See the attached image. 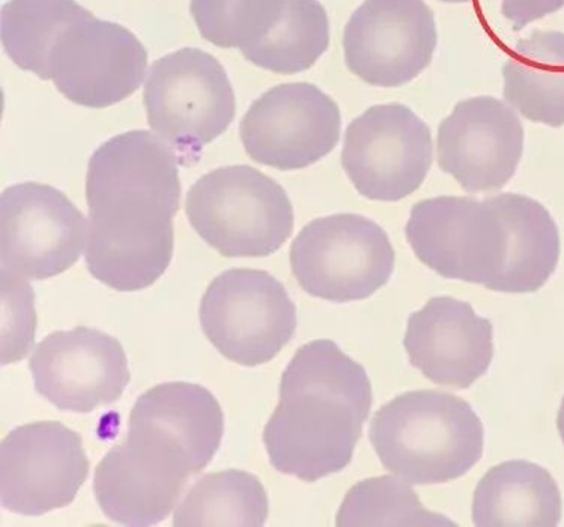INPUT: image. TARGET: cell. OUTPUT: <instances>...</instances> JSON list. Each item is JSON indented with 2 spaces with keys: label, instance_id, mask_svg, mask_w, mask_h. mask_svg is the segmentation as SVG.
<instances>
[{
  "label": "cell",
  "instance_id": "f1b7e54d",
  "mask_svg": "<svg viewBox=\"0 0 564 527\" xmlns=\"http://www.w3.org/2000/svg\"><path fill=\"white\" fill-rule=\"evenodd\" d=\"M557 428L560 438H562L564 443V397L562 400V405H560L558 415H557Z\"/></svg>",
  "mask_w": 564,
  "mask_h": 527
},
{
  "label": "cell",
  "instance_id": "ba28073f",
  "mask_svg": "<svg viewBox=\"0 0 564 527\" xmlns=\"http://www.w3.org/2000/svg\"><path fill=\"white\" fill-rule=\"evenodd\" d=\"M199 317L214 348L245 366L273 361L296 331L294 300L278 278L259 270H229L214 278Z\"/></svg>",
  "mask_w": 564,
  "mask_h": 527
},
{
  "label": "cell",
  "instance_id": "83f0119b",
  "mask_svg": "<svg viewBox=\"0 0 564 527\" xmlns=\"http://www.w3.org/2000/svg\"><path fill=\"white\" fill-rule=\"evenodd\" d=\"M563 7L564 0H501V14L518 32Z\"/></svg>",
  "mask_w": 564,
  "mask_h": 527
},
{
  "label": "cell",
  "instance_id": "ffe728a7",
  "mask_svg": "<svg viewBox=\"0 0 564 527\" xmlns=\"http://www.w3.org/2000/svg\"><path fill=\"white\" fill-rule=\"evenodd\" d=\"M492 200L506 233L503 270L496 292L533 294L545 286L558 265L557 224L545 206L530 197L506 193Z\"/></svg>",
  "mask_w": 564,
  "mask_h": 527
},
{
  "label": "cell",
  "instance_id": "5bb4252c",
  "mask_svg": "<svg viewBox=\"0 0 564 527\" xmlns=\"http://www.w3.org/2000/svg\"><path fill=\"white\" fill-rule=\"evenodd\" d=\"M339 106L311 84L279 85L247 110L240 138L247 155L278 171H299L330 154L340 139Z\"/></svg>",
  "mask_w": 564,
  "mask_h": 527
},
{
  "label": "cell",
  "instance_id": "277c9868",
  "mask_svg": "<svg viewBox=\"0 0 564 527\" xmlns=\"http://www.w3.org/2000/svg\"><path fill=\"white\" fill-rule=\"evenodd\" d=\"M185 213L196 233L229 259L274 254L294 230L285 189L250 166L220 167L202 176L187 193Z\"/></svg>",
  "mask_w": 564,
  "mask_h": 527
},
{
  "label": "cell",
  "instance_id": "7402d4cb",
  "mask_svg": "<svg viewBox=\"0 0 564 527\" xmlns=\"http://www.w3.org/2000/svg\"><path fill=\"white\" fill-rule=\"evenodd\" d=\"M269 494L258 476L229 469L209 473L187 493L174 517L176 527L265 525Z\"/></svg>",
  "mask_w": 564,
  "mask_h": 527
},
{
  "label": "cell",
  "instance_id": "52a82bcc",
  "mask_svg": "<svg viewBox=\"0 0 564 527\" xmlns=\"http://www.w3.org/2000/svg\"><path fill=\"white\" fill-rule=\"evenodd\" d=\"M292 274L306 294L344 304L364 300L393 274V245L377 222L336 213L304 226L292 242Z\"/></svg>",
  "mask_w": 564,
  "mask_h": 527
},
{
  "label": "cell",
  "instance_id": "e0dca14e",
  "mask_svg": "<svg viewBox=\"0 0 564 527\" xmlns=\"http://www.w3.org/2000/svg\"><path fill=\"white\" fill-rule=\"evenodd\" d=\"M438 166L468 193L496 191L512 179L524 151L513 107L492 97L455 106L438 128Z\"/></svg>",
  "mask_w": 564,
  "mask_h": 527
},
{
  "label": "cell",
  "instance_id": "4316f807",
  "mask_svg": "<svg viewBox=\"0 0 564 527\" xmlns=\"http://www.w3.org/2000/svg\"><path fill=\"white\" fill-rule=\"evenodd\" d=\"M34 290L20 275L2 270V364L28 355L36 329Z\"/></svg>",
  "mask_w": 564,
  "mask_h": 527
},
{
  "label": "cell",
  "instance_id": "7c38bea8",
  "mask_svg": "<svg viewBox=\"0 0 564 527\" xmlns=\"http://www.w3.org/2000/svg\"><path fill=\"white\" fill-rule=\"evenodd\" d=\"M86 230L88 220L59 189L12 185L0 199L2 270L39 282L56 277L80 259Z\"/></svg>",
  "mask_w": 564,
  "mask_h": 527
},
{
  "label": "cell",
  "instance_id": "f546056e",
  "mask_svg": "<svg viewBox=\"0 0 564 527\" xmlns=\"http://www.w3.org/2000/svg\"><path fill=\"white\" fill-rule=\"evenodd\" d=\"M442 2L446 3H467L469 0H442Z\"/></svg>",
  "mask_w": 564,
  "mask_h": 527
},
{
  "label": "cell",
  "instance_id": "5b68a950",
  "mask_svg": "<svg viewBox=\"0 0 564 527\" xmlns=\"http://www.w3.org/2000/svg\"><path fill=\"white\" fill-rule=\"evenodd\" d=\"M200 473L184 444L142 419L96 469L94 492L102 513L123 526H154L172 513L185 485Z\"/></svg>",
  "mask_w": 564,
  "mask_h": 527
},
{
  "label": "cell",
  "instance_id": "d6986e66",
  "mask_svg": "<svg viewBox=\"0 0 564 527\" xmlns=\"http://www.w3.org/2000/svg\"><path fill=\"white\" fill-rule=\"evenodd\" d=\"M562 494L553 475L536 463L510 460L489 469L473 496L479 527H555Z\"/></svg>",
  "mask_w": 564,
  "mask_h": 527
},
{
  "label": "cell",
  "instance_id": "cb8c5ba5",
  "mask_svg": "<svg viewBox=\"0 0 564 527\" xmlns=\"http://www.w3.org/2000/svg\"><path fill=\"white\" fill-rule=\"evenodd\" d=\"M88 10L76 0H10L2 8V45L23 72L48 76V53L57 32Z\"/></svg>",
  "mask_w": 564,
  "mask_h": 527
},
{
  "label": "cell",
  "instance_id": "44dd1931",
  "mask_svg": "<svg viewBox=\"0 0 564 527\" xmlns=\"http://www.w3.org/2000/svg\"><path fill=\"white\" fill-rule=\"evenodd\" d=\"M505 100L529 121L564 125V34L534 31L503 64Z\"/></svg>",
  "mask_w": 564,
  "mask_h": 527
},
{
  "label": "cell",
  "instance_id": "d4e9b609",
  "mask_svg": "<svg viewBox=\"0 0 564 527\" xmlns=\"http://www.w3.org/2000/svg\"><path fill=\"white\" fill-rule=\"evenodd\" d=\"M340 527L373 526H456L443 514L423 508L406 481L394 476L369 477L354 485L336 516Z\"/></svg>",
  "mask_w": 564,
  "mask_h": 527
},
{
  "label": "cell",
  "instance_id": "3957f363",
  "mask_svg": "<svg viewBox=\"0 0 564 527\" xmlns=\"http://www.w3.org/2000/svg\"><path fill=\"white\" fill-rule=\"evenodd\" d=\"M369 439L382 466L413 485L458 480L484 455V424L456 395L435 389L398 395L375 414Z\"/></svg>",
  "mask_w": 564,
  "mask_h": 527
},
{
  "label": "cell",
  "instance_id": "603a6c76",
  "mask_svg": "<svg viewBox=\"0 0 564 527\" xmlns=\"http://www.w3.org/2000/svg\"><path fill=\"white\" fill-rule=\"evenodd\" d=\"M330 45V22L319 0H288L270 35L246 53L247 61L271 73L307 72Z\"/></svg>",
  "mask_w": 564,
  "mask_h": 527
},
{
  "label": "cell",
  "instance_id": "2e32d148",
  "mask_svg": "<svg viewBox=\"0 0 564 527\" xmlns=\"http://www.w3.org/2000/svg\"><path fill=\"white\" fill-rule=\"evenodd\" d=\"M29 369L41 397L77 414L118 402L131 377L122 344L88 327L51 333L35 345Z\"/></svg>",
  "mask_w": 564,
  "mask_h": 527
},
{
  "label": "cell",
  "instance_id": "9c48e42d",
  "mask_svg": "<svg viewBox=\"0 0 564 527\" xmlns=\"http://www.w3.org/2000/svg\"><path fill=\"white\" fill-rule=\"evenodd\" d=\"M406 239L420 262L444 278L496 290L505 262L503 221L492 197L442 196L413 206Z\"/></svg>",
  "mask_w": 564,
  "mask_h": 527
},
{
  "label": "cell",
  "instance_id": "484cf974",
  "mask_svg": "<svg viewBox=\"0 0 564 527\" xmlns=\"http://www.w3.org/2000/svg\"><path fill=\"white\" fill-rule=\"evenodd\" d=\"M286 6L288 0H192L191 12L204 40L245 56L270 35Z\"/></svg>",
  "mask_w": 564,
  "mask_h": 527
},
{
  "label": "cell",
  "instance_id": "7a4b0ae2",
  "mask_svg": "<svg viewBox=\"0 0 564 527\" xmlns=\"http://www.w3.org/2000/svg\"><path fill=\"white\" fill-rule=\"evenodd\" d=\"M372 383L332 340L296 350L280 381V402L263 428L275 471L315 483L351 463L372 409Z\"/></svg>",
  "mask_w": 564,
  "mask_h": 527
},
{
  "label": "cell",
  "instance_id": "8992f818",
  "mask_svg": "<svg viewBox=\"0 0 564 527\" xmlns=\"http://www.w3.org/2000/svg\"><path fill=\"white\" fill-rule=\"evenodd\" d=\"M143 102L152 131L184 164L197 162L204 146L228 130L237 111L224 65L193 47L152 64Z\"/></svg>",
  "mask_w": 564,
  "mask_h": 527
},
{
  "label": "cell",
  "instance_id": "6da1fadb",
  "mask_svg": "<svg viewBox=\"0 0 564 527\" xmlns=\"http://www.w3.org/2000/svg\"><path fill=\"white\" fill-rule=\"evenodd\" d=\"M85 261L98 282L118 292L152 286L174 257L180 211L178 156L151 131L102 143L86 173Z\"/></svg>",
  "mask_w": 564,
  "mask_h": 527
},
{
  "label": "cell",
  "instance_id": "4fadbf2b",
  "mask_svg": "<svg viewBox=\"0 0 564 527\" xmlns=\"http://www.w3.org/2000/svg\"><path fill=\"white\" fill-rule=\"evenodd\" d=\"M88 475L84 440L57 421L14 428L0 447V499L20 516L72 505Z\"/></svg>",
  "mask_w": 564,
  "mask_h": 527
},
{
  "label": "cell",
  "instance_id": "9a60e30c",
  "mask_svg": "<svg viewBox=\"0 0 564 527\" xmlns=\"http://www.w3.org/2000/svg\"><path fill=\"white\" fill-rule=\"evenodd\" d=\"M436 41L423 0H365L345 26V62L366 84L398 88L430 67Z\"/></svg>",
  "mask_w": 564,
  "mask_h": 527
},
{
  "label": "cell",
  "instance_id": "ac0fdd59",
  "mask_svg": "<svg viewBox=\"0 0 564 527\" xmlns=\"http://www.w3.org/2000/svg\"><path fill=\"white\" fill-rule=\"evenodd\" d=\"M403 345L423 376L465 389L491 365L494 327L465 300L436 296L410 316Z\"/></svg>",
  "mask_w": 564,
  "mask_h": 527
},
{
  "label": "cell",
  "instance_id": "8fae6325",
  "mask_svg": "<svg viewBox=\"0 0 564 527\" xmlns=\"http://www.w3.org/2000/svg\"><path fill=\"white\" fill-rule=\"evenodd\" d=\"M432 162L431 128L398 102L370 107L345 133L341 166L369 200L399 201L413 195Z\"/></svg>",
  "mask_w": 564,
  "mask_h": 527
},
{
  "label": "cell",
  "instance_id": "30bf717a",
  "mask_svg": "<svg viewBox=\"0 0 564 527\" xmlns=\"http://www.w3.org/2000/svg\"><path fill=\"white\" fill-rule=\"evenodd\" d=\"M148 53L138 36L93 12L65 24L48 53V76L73 105L106 109L145 80Z\"/></svg>",
  "mask_w": 564,
  "mask_h": 527
}]
</instances>
